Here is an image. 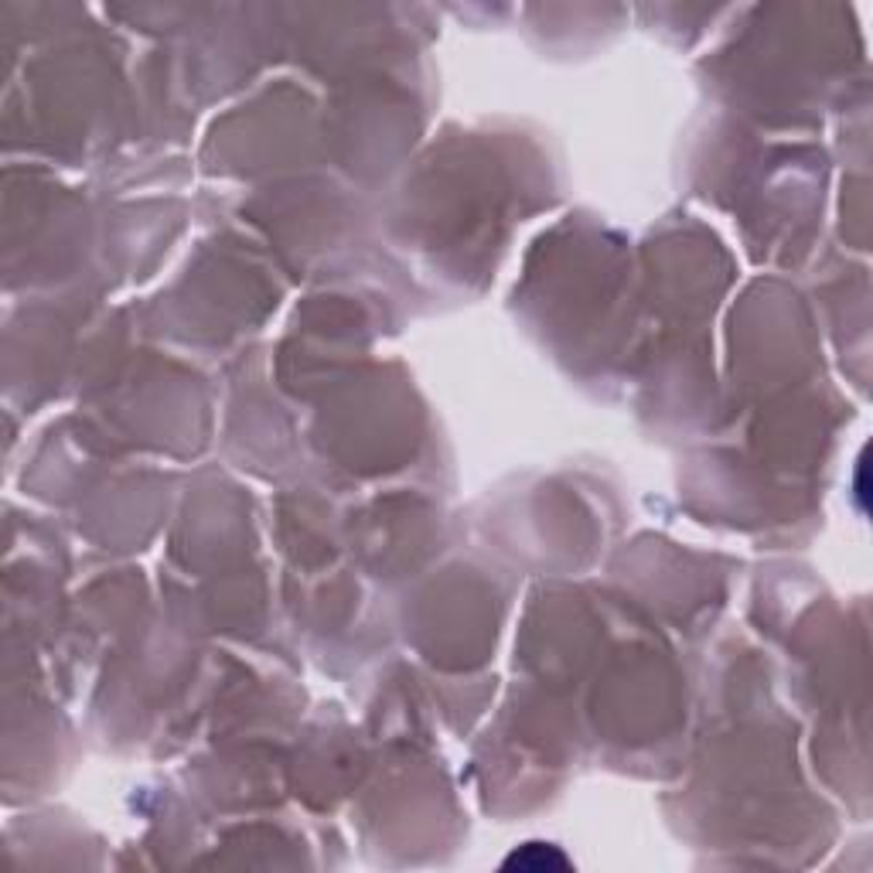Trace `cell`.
<instances>
[{"mask_svg":"<svg viewBox=\"0 0 873 873\" xmlns=\"http://www.w3.org/2000/svg\"><path fill=\"white\" fill-rule=\"evenodd\" d=\"M505 870H522V873H543V870H567L570 860L563 857L559 847H550V842H526L512 857H505L502 863Z\"/></svg>","mask_w":873,"mask_h":873,"instance_id":"obj_1","label":"cell"}]
</instances>
